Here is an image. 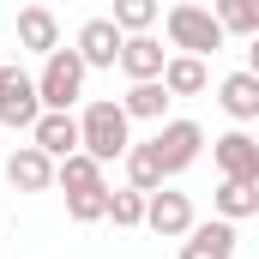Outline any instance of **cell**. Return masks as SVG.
Listing matches in <instances>:
<instances>
[{
  "instance_id": "1",
  "label": "cell",
  "mask_w": 259,
  "mask_h": 259,
  "mask_svg": "<svg viewBox=\"0 0 259 259\" xmlns=\"http://www.w3.org/2000/svg\"><path fill=\"white\" fill-rule=\"evenodd\" d=\"M78 139H84V157H97V163H127L133 151V121L121 103H109V97H97V103H84V115H78Z\"/></svg>"
},
{
  "instance_id": "2",
  "label": "cell",
  "mask_w": 259,
  "mask_h": 259,
  "mask_svg": "<svg viewBox=\"0 0 259 259\" xmlns=\"http://www.w3.org/2000/svg\"><path fill=\"white\" fill-rule=\"evenodd\" d=\"M163 30H169V49H175V55H193V61L217 55V49L229 42V30L217 24V12H211V6H193V0L169 6V12H163Z\"/></svg>"
},
{
  "instance_id": "3",
  "label": "cell",
  "mask_w": 259,
  "mask_h": 259,
  "mask_svg": "<svg viewBox=\"0 0 259 259\" xmlns=\"http://www.w3.org/2000/svg\"><path fill=\"white\" fill-rule=\"evenodd\" d=\"M84 72L91 66L78 61V49H55L42 72H36V91H42V115H72V103L84 97Z\"/></svg>"
},
{
  "instance_id": "4",
  "label": "cell",
  "mask_w": 259,
  "mask_h": 259,
  "mask_svg": "<svg viewBox=\"0 0 259 259\" xmlns=\"http://www.w3.org/2000/svg\"><path fill=\"white\" fill-rule=\"evenodd\" d=\"M42 121V91H36V72H24V66H0V127L12 133H30Z\"/></svg>"
},
{
  "instance_id": "5",
  "label": "cell",
  "mask_w": 259,
  "mask_h": 259,
  "mask_svg": "<svg viewBox=\"0 0 259 259\" xmlns=\"http://www.w3.org/2000/svg\"><path fill=\"white\" fill-rule=\"evenodd\" d=\"M151 145H157V163H163V175H181V169H193V163H199V151H205V127L181 115V121H163Z\"/></svg>"
},
{
  "instance_id": "6",
  "label": "cell",
  "mask_w": 259,
  "mask_h": 259,
  "mask_svg": "<svg viewBox=\"0 0 259 259\" xmlns=\"http://www.w3.org/2000/svg\"><path fill=\"white\" fill-rule=\"evenodd\" d=\"M211 163L223 181H241V187H259V139H247L241 127H229L223 139H211Z\"/></svg>"
},
{
  "instance_id": "7",
  "label": "cell",
  "mask_w": 259,
  "mask_h": 259,
  "mask_svg": "<svg viewBox=\"0 0 259 259\" xmlns=\"http://www.w3.org/2000/svg\"><path fill=\"white\" fill-rule=\"evenodd\" d=\"M145 229H151V235H163V241H187V235L199 229L193 199H187V193H175V187L151 193V205H145Z\"/></svg>"
},
{
  "instance_id": "8",
  "label": "cell",
  "mask_w": 259,
  "mask_h": 259,
  "mask_svg": "<svg viewBox=\"0 0 259 259\" xmlns=\"http://www.w3.org/2000/svg\"><path fill=\"white\" fill-rule=\"evenodd\" d=\"M72 49H78V61H84V66H121V49H127V36L115 30V18H84Z\"/></svg>"
},
{
  "instance_id": "9",
  "label": "cell",
  "mask_w": 259,
  "mask_h": 259,
  "mask_svg": "<svg viewBox=\"0 0 259 259\" xmlns=\"http://www.w3.org/2000/svg\"><path fill=\"white\" fill-rule=\"evenodd\" d=\"M55 175H61V163H55V157H42L36 145H18V151L6 157V181H12L18 193H49V187H55Z\"/></svg>"
},
{
  "instance_id": "10",
  "label": "cell",
  "mask_w": 259,
  "mask_h": 259,
  "mask_svg": "<svg viewBox=\"0 0 259 259\" xmlns=\"http://www.w3.org/2000/svg\"><path fill=\"white\" fill-rule=\"evenodd\" d=\"M30 145H36L42 157H55V163L78 157V151H84V139H78V115H42V121L30 127Z\"/></svg>"
},
{
  "instance_id": "11",
  "label": "cell",
  "mask_w": 259,
  "mask_h": 259,
  "mask_svg": "<svg viewBox=\"0 0 259 259\" xmlns=\"http://www.w3.org/2000/svg\"><path fill=\"white\" fill-rule=\"evenodd\" d=\"M217 109L235 121V127H247V121H259V78L241 66V72H229L223 84H217Z\"/></svg>"
},
{
  "instance_id": "12",
  "label": "cell",
  "mask_w": 259,
  "mask_h": 259,
  "mask_svg": "<svg viewBox=\"0 0 259 259\" xmlns=\"http://www.w3.org/2000/svg\"><path fill=\"white\" fill-rule=\"evenodd\" d=\"M18 49H30V55H55L61 49V18L49 12V6H18Z\"/></svg>"
},
{
  "instance_id": "13",
  "label": "cell",
  "mask_w": 259,
  "mask_h": 259,
  "mask_svg": "<svg viewBox=\"0 0 259 259\" xmlns=\"http://www.w3.org/2000/svg\"><path fill=\"white\" fill-rule=\"evenodd\" d=\"M163 66H169V49H163L157 36H127V49H121V72H127L133 84H157Z\"/></svg>"
},
{
  "instance_id": "14",
  "label": "cell",
  "mask_w": 259,
  "mask_h": 259,
  "mask_svg": "<svg viewBox=\"0 0 259 259\" xmlns=\"http://www.w3.org/2000/svg\"><path fill=\"white\" fill-rule=\"evenodd\" d=\"M181 259H235V223H223V217L199 223L181 241Z\"/></svg>"
},
{
  "instance_id": "15",
  "label": "cell",
  "mask_w": 259,
  "mask_h": 259,
  "mask_svg": "<svg viewBox=\"0 0 259 259\" xmlns=\"http://www.w3.org/2000/svg\"><path fill=\"white\" fill-rule=\"evenodd\" d=\"M163 181H169V175H163V163H157V145H151V139L133 145L127 151V187L151 199V193H163Z\"/></svg>"
},
{
  "instance_id": "16",
  "label": "cell",
  "mask_w": 259,
  "mask_h": 259,
  "mask_svg": "<svg viewBox=\"0 0 259 259\" xmlns=\"http://www.w3.org/2000/svg\"><path fill=\"white\" fill-rule=\"evenodd\" d=\"M211 84V66L193 61V55H169V66H163V91L169 97H199Z\"/></svg>"
},
{
  "instance_id": "17",
  "label": "cell",
  "mask_w": 259,
  "mask_h": 259,
  "mask_svg": "<svg viewBox=\"0 0 259 259\" xmlns=\"http://www.w3.org/2000/svg\"><path fill=\"white\" fill-rule=\"evenodd\" d=\"M175 97L163 91V78L157 84H127V97H121V109H127V121H157L163 127V109H169Z\"/></svg>"
},
{
  "instance_id": "18",
  "label": "cell",
  "mask_w": 259,
  "mask_h": 259,
  "mask_svg": "<svg viewBox=\"0 0 259 259\" xmlns=\"http://www.w3.org/2000/svg\"><path fill=\"white\" fill-rule=\"evenodd\" d=\"M211 205H217V217H223V223H241V217H259V187H241V181H217V193H211Z\"/></svg>"
},
{
  "instance_id": "19",
  "label": "cell",
  "mask_w": 259,
  "mask_h": 259,
  "mask_svg": "<svg viewBox=\"0 0 259 259\" xmlns=\"http://www.w3.org/2000/svg\"><path fill=\"white\" fill-rule=\"evenodd\" d=\"M55 187H66V199H72V193H97V187H103V163H97V157H84V151H78V157H66L61 175H55Z\"/></svg>"
},
{
  "instance_id": "20",
  "label": "cell",
  "mask_w": 259,
  "mask_h": 259,
  "mask_svg": "<svg viewBox=\"0 0 259 259\" xmlns=\"http://www.w3.org/2000/svg\"><path fill=\"white\" fill-rule=\"evenodd\" d=\"M211 12H217V24L229 36H247V42L259 36V0H217Z\"/></svg>"
},
{
  "instance_id": "21",
  "label": "cell",
  "mask_w": 259,
  "mask_h": 259,
  "mask_svg": "<svg viewBox=\"0 0 259 259\" xmlns=\"http://www.w3.org/2000/svg\"><path fill=\"white\" fill-rule=\"evenodd\" d=\"M157 18H163L157 0H121V6H115V30H121V36H151Z\"/></svg>"
},
{
  "instance_id": "22",
  "label": "cell",
  "mask_w": 259,
  "mask_h": 259,
  "mask_svg": "<svg viewBox=\"0 0 259 259\" xmlns=\"http://www.w3.org/2000/svg\"><path fill=\"white\" fill-rule=\"evenodd\" d=\"M145 205H151V199L133 193V187L109 193V223H115V229H145Z\"/></svg>"
},
{
  "instance_id": "23",
  "label": "cell",
  "mask_w": 259,
  "mask_h": 259,
  "mask_svg": "<svg viewBox=\"0 0 259 259\" xmlns=\"http://www.w3.org/2000/svg\"><path fill=\"white\" fill-rule=\"evenodd\" d=\"M109 193H115V187H97V193H72V199H66V217H72V223H103V217H109Z\"/></svg>"
},
{
  "instance_id": "24",
  "label": "cell",
  "mask_w": 259,
  "mask_h": 259,
  "mask_svg": "<svg viewBox=\"0 0 259 259\" xmlns=\"http://www.w3.org/2000/svg\"><path fill=\"white\" fill-rule=\"evenodd\" d=\"M247 72H253V78H259V36H253V42H247Z\"/></svg>"
},
{
  "instance_id": "25",
  "label": "cell",
  "mask_w": 259,
  "mask_h": 259,
  "mask_svg": "<svg viewBox=\"0 0 259 259\" xmlns=\"http://www.w3.org/2000/svg\"><path fill=\"white\" fill-rule=\"evenodd\" d=\"M0 66H6V61H0Z\"/></svg>"
}]
</instances>
